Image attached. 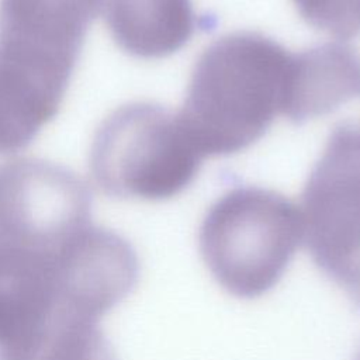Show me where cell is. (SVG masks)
Returning <instances> with one entry per match:
<instances>
[{
  "label": "cell",
  "instance_id": "5",
  "mask_svg": "<svg viewBox=\"0 0 360 360\" xmlns=\"http://www.w3.org/2000/svg\"><path fill=\"white\" fill-rule=\"evenodd\" d=\"M201 159L177 114L136 101L117 108L98 127L90 172L107 195L163 201L193 183Z\"/></svg>",
  "mask_w": 360,
  "mask_h": 360
},
{
  "label": "cell",
  "instance_id": "6",
  "mask_svg": "<svg viewBox=\"0 0 360 360\" xmlns=\"http://www.w3.org/2000/svg\"><path fill=\"white\" fill-rule=\"evenodd\" d=\"M314 263L360 307V127L333 128L301 195Z\"/></svg>",
  "mask_w": 360,
  "mask_h": 360
},
{
  "label": "cell",
  "instance_id": "1",
  "mask_svg": "<svg viewBox=\"0 0 360 360\" xmlns=\"http://www.w3.org/2000/svg\"><path fill=\"white\" fill-rule=\"evenodd\" d=\"M115 305L107 259L77 229L53 243H0V360H39L49 340Z\"/></svg>",
  "mask_w": 360,
  "mask_h": 360
},
{
  "label": "cell",
  "instance_id": "10",
  "mask_svg": "<svg viewBox=\"0 0 360 360\" xmlns=\"http://www.w3.org/2000/svg\"><path fill=\"white\" fill-rule=\"evenodd\" d=\"M39 360H115L98 323H79L58 332Z\"/></svg>",
  "mask_w": 360,
  "mask_h": 360
},
{
  "label": "cell",
  "instance_id": "9",
  "mask_svg": "<svg viewBox=\"0 0 360 360\" xmlns=\"http://www.w3.org/2000/svg\"><path fill=\"white\" fill-rule=\"evenodd\" d=\"M301 18L338 41L360 35V0H292Z\"/></svg>",
  "mask_w": 360,
  "mask_h": 360
},
{
  "label": "cell",
  "instance_id": "3",
  "mask_svg": "<svg viewBox=\"0 0 360 360\" xmlns=\"http://www.w3.org/2000/svg\"><path fill=\"white\" fill-rule=\"evenodd\" d=\"M292 58L256 31L225 34L200 53L177 115L202 158L249 148L284 114Z\"/></svg>",
  "mask_w": 360,
  "mask_h": 360
},
{
  "label": "cell",
  "instance_id": "12",
  "mask_svg": "<svg viewBox=\"0 0 360 360\" xmlns=\"http://www.w3.org/2000/svg\"><path fill=\"white\" fill-rule=\"evenodd\" d=\"M357 360H360V353H359V356H357Z\"/></svg>",
  "mask_w": 360,
  "mask_h": 360
},
{
  "label": "cell",
  "instance_id": "7",
  "mask_svg": "<svg viewBox=\"0 0 360 360\" xmlns=\"http://www.w3.org/2000/svg\"><path fill=\"white\" fill-rule=\"evenodd\" d=\"M359 96V49L345 41L325 42L294 55L283 115L301 124L326 115Z\"/></svg>",
  "mask_w": 360,
  "mask_h": 360
},
{
  "label": "cell",
  "instance_id": "8",
  "mask_svg": "<svg viewBox=\"0 0 360 360\" xmlns=\"http://www.w3.org/2000/svg\"><path fill=\"white\" fill-rule=\"evenodd\" d=\"M115 44L141 59H159L181 49L195 30L191 0H104Z\"/></svg>",
  "mask_w": 360,
  "mask_h": 360
},
{
  "label": "cell",
  "instance_id": "4",
  "mask_svg": "<svg viewBox=\"0 0 360 360\" xmlns=\"http://www.w3.org/2000/svg\"><path fill=\"white\" fill-rule=\"evenodd\" d=\"M301 238V212L292 201L270 188L239 186L208 208L198 245L207 269L224 290L256 298L280 281Z\"/></svg>",
  "mask_w": 360,
  "mask_h": 360
},
{
  "label": "cell",
  "instance_id": "2",
  "mask_svg": "<svg viewBox=\"0 0 360 360\" xmlns=\"http://www.w3.org/2000/svg\"><path fill=\"white\" fill-rule=\"evenodd\" d=\"M104 0H0V153L27 148L58 112Z\"/></svg>",
  "mask_w": 360,
  "mask_h": 360
},
{
  "label": "cell",
  "instance_id": "11",
  "mask_svg": "<svg viewBox=\"0 0 360 360\" xmlns=\"http://www.w3.org/2000/svg\"><path fill=\"white\" fill-rule=\"evenodd\" d=\"M6 235V198H4V187L0 174V243L4 240Z\"/></svg>",
  "mask_w": 360,
  "mask_h": 360
}]
</instances>
